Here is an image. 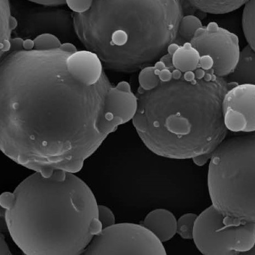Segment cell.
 <instances>
[{
	"mask_svg": "<svg viewBox=\"0 0 255 255\" xmlns=\"http://www.w3.org/2000/svg\"><path fill=\"white\" fill-rule=\"evenodd\" d=\"M223 110L228 130L236 133L255 132V85L231 87L225 94Z\"/></svg>",
	"mask_w": 255,
	"mask_h": 255,
	"instance_id": "cell-9",
	"label": "cell"
},
{
	"mask_svg": "<svg viewBox=\"0 0 255 255\" xmlns=\"http://www.w3.org/2000/svg\"><path fill=\"white\" fill-rule=\"evenodd\" d=\"M182 17L181 0H94L88 11L73 13V24L105 68L131 73L167 53Z\"/></svg>",
	"mask_w": 255,
	"mask_h": 255,
	"instance_id": "cell-4",
	"label": "cell"
},
{
	"mask_svg": "<svg viewBox=\"0 0 255 255\" xmlns=\"http://www.w3.org/2000/svg\"><path fill=\"white\" fill-rule=\"evenodd\" d=\"M226 78L232 87L242 84L255 85V51L249 45L240 52L237 65Z\"/></svg>",
	"mask_w": 255,
	"mask_h": 255,
	"instance_id": "cell-11",
	"label": "cell"
},
{
	"mask_svg": "<svg viewBox=\"0 0 255 255\" xmlns=\"http://www.w3.org/2000/svg\"><path fill=\"white\" fill-rule=\"evenodd\" d=\"M161 242H167L177 233V221L171 212L156 209L149 212L142 224Z\"/></svg>",
	"mask_w": 255,
	"mask_h": 255,
	"instance_id": "cell-10",
	"label": "cell"
},
{
	"mask_svg": "<svg viewBox=\"0 0 255 255\" xmlns=\"http://www.w3.org/2000/svg\"><path fill=\"white\" fill-rule=\"evenodd\" d=\"M82 255H167L163 244L142 225L122 223L102 229Z\"/></svg>",
	"mask_w": 255,
	"mask_h": 255,
	"instance_id": "cell-7",
	"label": "cell"
},
{
	"mask_svg": "<svg viewBox=\"0 0 255 255\" xmlns=\"http://www.w3.org/2000/svg\"><path fill=\"white\" fill-rule=\"evenodd\" d=\"M190 42L200 54L213 59L218 76L225 78L233 72L241 52L238 37L234 33L212 22L200 28Z\"/></svg>",
	"mask_w": 255,
	"mask_h": 255,
	"instance_id": "cell-8",
	"label": "cell"
},
{
	"mask_svg": "<svg viewBox=\"0 0 255 255\" xmlns=\"http://www.w3.org/2000/svg\"><path fill=\"white\" fill-rule=\"evenodd\" d=\"M244 255H255V244L253 246V247L251 249L249 250V251L247 252V253H245Z\"/></svg>",
	"mask_w": 255,
	"mask_h": 255,
	"instance_id": "cell-23",
	"label": "cell"
},
{
	"mask_svg": "<svg viewBox=\"0 0 255 255\" xmlns=\"http://www.w3.org/2000/svg\"><path fill=\"white\" fill-rule=\"evenodd\" d=\"M191 6L202 12L223 14L237 10L248 0H187Z\"/></svg>",
	"mask_w": 255,
	"mask_h": 255,
	"instance_id": "cell-12",
	"label": "cell"
},
{
	"mask_svg": "<svg viewBox=\"0 0 255 255\" xmlns=\"http://www.w3.org/2000/svg\"><path fill=\"white\" fill-rule=\"evenodd\" d=\"M0 255H12L10 249L8 247L5 238L2 234H1V239H0Z\"/></svg>",
	"mask_w": 255,
	"mask_h": 255,
	"instance_id": "cell-21",
	"label": "cell"
},
{
	"mask_svg": "<svg viewBox=\"0 0 255 255\" xmlns=\"http://www.w3.org/2000/svg\"><path fill=\"white\" fill-rule=\"evenodd\" d=\"M27 1L50 7H56L65 4V0H27Z\"/></svg>",
	"mask_w": 255,
	"mask_h": 255,
	"instance_id": "cell-20",
	"label": "cell"
},
{
	"mask_svg": "<svg viewBox=\"0 0 255 255\" xmlns=\"http://www.w3.org/2000/svg\"><path fill=\"white\" fill-rule=\"evenodd\" d=\"M207 183L217 210L255 224V132L225 139L216 148Z\"/></svg>",
	"mask_w": 255,
	"mask_h": 255,
	"instance_id": "cell-5",
	"label": "cell"
},
{
	"mask_svg": "<svg viewBox=\"0 0 255 255\" xmlns=\"http://www.w3.org/2000/svg\"><path fill=\"white\" fill-rule=\"evenodd\" d=\"M244 34L249 45L255 51V0L246 3L243 16Z\"/></svg>",
	"mask_w": 255,
	"mask_h": 255,
	"instance_id": "cell-15",
	"label": "cell"
},
{
	"mask_svg": "<svg viewBox=\"0 0 255 255\" xmlns=\"http://www.w3.org/2000/svg\"><path fill=\"white\" fill-rule=\"evenodd\" d=\"M94 0H65L71 11L74 13L81 14L88 11L92 7Z\"/></svg>",
	"mask_w": 255,
	"mask_h": 255,
	"instance_id": "cell-19",
	"label": "cell"
},
{
	"mask_svg": "<svg viewBox=\"0 0 255 255\" xmlns=\"http://www.w3.org/2000/svg\"><path fill=\"white\" fill-rule=\"evenodd\" d=\"M74 174L35 172L0 197L7 229L23 254L82 255L102 230L96 198Z\"/></svg>",
	"mask_w": 255,
	"mask_h": 255,
	"instance_id": "cell-3",
	"label": "cell"
},
{
	"mask_svg": "<svg viewBox=\"0 0 255 255\" xmlns=\"http://www.w3.org/2000/svg\"><path fill=\"white\" fill-rule=\"evenodd\" d=\"M212 154V153L199 155V156L193 158V161L198 166H203L207 162L208 160H210Z\"/></svg>",
	"mask_w": 255,
	"mask_h": 255,
	"instance_id": "cell-22",
	"label": "cell"
},
{
	"mask_svg": "<svg viewBox=\"0 0 255 255\" xmlns=\"http://www.w3.org/2000/svg\"><path fill=\"white\" fill-rule=\"evenodd\" d=\"M98 219L102 224V229L116 224L114 214L110 208L105 206L98 205Z\"/></svg>",
	"mask_w": 255,
	"mask_h": 255,
	"instance_id": "cell-18",
	"label": "cell"
},
{
	"mask_svg": "<svg viewBox=\"0 0 255 255\" xmlns=\"http://www.w3.org/2000/svg\"><path fill=\"white\" fill-rule=\"evenodd\" d=\"M193 240L203 255H244L255 244V224L208 207L198 215Z\"/></svg>",
	"mask_w": 255,
	"mask_h": 255,
	"instance_id": "cell-6",
	"label": "cell"
},
{
	"mask_svg": "<svg viewBox=\"0 0 255 255\" xmlns=\"http://www.w3.org/2000/svg\"><path fill=\"white\" fill-rule=\"evenodd\" d=\"M34 47L36 49L46 50L58 48L61 42L58 37L49 32L42 33L34 39Z\"/></svg>",
	"mask_w": 255,
	"mask_h": 255,
	"instance_id": "cell-17",
	"label": "cell"
},
{
	"mask_svg": "<svg viewBox=\"0 0 255 255\" xmlns=\"http://www.w3.org/2000/svg\"><path fill=\"white\" fill-rule=\"evenodd\" d=\"M197 215L189 213L183 215L177 221V233L184 239H193V230Z\"/></svg>",
	"mask_w": 255,
	"mask_h": 255,
	"instance_id": "cell-16",
	"label": "cell"
},
{
	"mask_svg": "<svg viewBox=\"0 0 255 255\" xmlns=\"http://www.w3.org/2000/svg\"><path fill=\"white\" fill-rule=\"evenodd\" d=\"M94 52L10 50L1 57L0 149L48 177L76 173L110 134L133 119L125 81L110 82Z\"/></svg>",
	"mask_w": 255,
	"mask_h": 255,
	"instance_id": "cell-1",
	"label": "cell"
},
{
	"mask_svg": "<svg viewBox=\"0 0 255 255\" xmlns=\"http://www.w3.org/2000/svg\"><path fill=\"white\" fill-rule=\"evenodd\" d=\"M138 84L132 122L151 152L193 159L212 153L225 139L223 104L233 87L216 74L213 59L191 42L141 69Z\"/></svg>",
	"mask_w": 255,
	"mask_h": 255,
	"instance_id": "cell-2",
	"label": "cell"
},
{
	"mask_svg": "<svg viewBox=\"0 0 255 255\" xmlns=\"http://www.w3.org/2000/svg\"><path fill=\"white\" fill-rule=\"evenodd\" d=\"M18 26L16 18L11 15L10 0H1V56L11 48V34Z\"/></svg>",
	"mask_w": 255,
	"mask_h": 255,
	"instance_id": "cell-13",
	"label": "cell"
},
{
	"mask_svg": "<svg viewBox=\"0 0 255 255\" xmlns=\"http://www.w3.org/2000/svg\"><path fill=\"white\" fill-rule=\"evenodd\" d=\"M202 26V22L197 16L194 15L183 16L179 22L175 42L179 44L190 42L196 31Z\"/></svg>",
	"mask_w": 255,
	"mask_h": 255,
	"instance_id": "cell-14",
	"label": "cell"
}]
</instances>
